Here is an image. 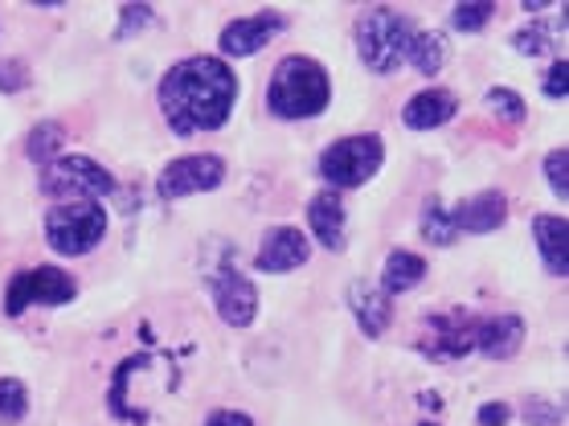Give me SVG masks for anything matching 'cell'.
Masks as SVG:
<instances>
[{
  "instance_id": "e0dca14e",
  "label": "cell",
  "mask_w": 569,
  "mask_h": 426,
  "mask_svg": "<svg viewBox=\"0 0 569 426\" xmlns=\"http://www.w3.org/2000/svg\"><path fill=\"white\" fill-rule=\"evenodd\" d=\"M455 111H459V99L447 87H430V91H418L406 99L401 107V123L410 131H435L442 123H451Z\"/></svg>"
},
{
  "instance_id": "d4e9b609",
  "label": "cell",
  "mask_w": 569,
  "mask_h": 426,
  "mask_svg": "<svg viewBox=\"0 0 569 426\" xmlns=\"http://www.w3.org/2000/svg\"><path fill=\"white\" fill-rule=\"evenodd\" d=\"M496 17V0H476V4H455L451 29L455 33H483V26Z\"/></svg>"
},
{
  "instance_id": "1f68e13d",
  "label": "cell",
  "mask_w": 569,
  "mask_h": 426,
  "mask_svg": "<svg viewBox=\"0 0 569 426\" xmlns=\"http://www.w3.org/2000/svg\"><path fill=\"white\" fill-rule=\"evenodd\" d=\"M206 426H254L247 410H213L206 418Z\"/></svg>"
},
{
  "instance_id": "f1b7e54d",
  "label": "cell",
  "mask_w": 569,
  "mask_h": 426,
  "mask_svg": "<svg viewBox=\"0 0 569 426\" xmlns=\"http://www.w3.org/2000/svg\"><path fill=\"white\" fill-rule=\"evenodd\" d=\"M525 423L529 426H561L566 423V406H557L549 398H529L525 402Z\"/></svg>"
},
{
  "instance_id": "f546056e",
  "label": "cell",
  "mask_w": 569,
  "mask_h": 426,
  "mask_svg": "<svg viewBox=\"0 0 569 426\" xmlns=\"http://www.w3.org/2000/svg\"><path fill=\"white\" fill-rule=\"evenodd\" d=\"M541 91H545V99H553V103H566L569 99V62L566 58H557V62L545 70Z\"/></svg>"
},
{
  "instance_id": "83f0119b",
  "label": "cell",
  "mask_w": 569,
  "mask_h": 426,
  "mask_svg": "<svg viewBox=\"0 0 569 426\" xmlns=\"http://www.w3.org/2000/svg\"><path fill=\"white\" fill-rule=\"evenodd\" d=\"M29 82H33V70L26 58H0V95H21L29 91Z\"/></svg>"
},
{
  "instance_id": "2e32d148",
  "label": "cell",
  "mask_w": 569,
  "mask_h": 426,
  "mask_svg": "<svg viewBox=\"0 0 569 426\" xmlns=\"http://www.w3.org/2000/svg\"><path fill=\"white\" fill-rule=\"evenodd\" d=\"M525 320L517 311H505V316H492V320H479L476 328V353H483L488 361H512L520 349H525Z\"/></svg>"
},
{
  "instance_id": "7a4b0ae2",
  "label": "cell",
  "mask_w": 569,
  "mask_h": 426,
  "mask_svg": "<svg viewBox=\"0 0 569 426\" xmlns=\"http://www.w3.org/2000/svg\"><path fill=\"white\" fill-rule=\"evenodd\" d=\"M357 58L369 75L386 78L401 62L422 78H435L447 66V41L435 29L418 26L410 13L398 9H369L357 21Z\"/></svg>"
},
{
  "instance_id": "6da1fadb",
  "label": "cell",
  "mask_w": 569,
  "mask_h": 426,
  "mask_svg": "<svg viewBox=\"0 0 569 426\" xmlns=\"http://www.w3.org/2000/svg\"><path fill=\"white\" fill-rule=\"evenodd\" d=\"M160 116L169 123L172 136H201L230 123L233 103H238V75L221 58L197 53L169 66V75L160 78Z\"/></svg>"
},
{
  "instance_id": "52a82bcc",
  "label": "cell",
  "mask_w": 569,
  "mask_h": 426,
  "mask_svg": "<svg viewBox=\"0 0 569 426\" xmlns=\"http://www.w3.org/2000/svg\"><path fill=\"white\" fill-rule=\"evenodd\" d=\"M476 328H479V320L467 308L435 311V316H427L422 328H418L415 349L435 365L463 361L467 353H476Z\"/></svg>"
},
{
  "instance_id": "d6986e66",
  "label": "cell",
  "mask_w": 569,
  "mask_h": 426,
  "mask_svg": "<svg viewBox=\"0 0 569 426\" xmlns=\"http://www.w3.org/2000/svg\"><path fill=\"white\" fill-rule=\"evenodd\" d=\"M430 262L418 255V250H389L386 262H381V279L377 287L386 291L389 299L393 296H406V291H415L422 279H427Z\"/></svg>"
},
{
  "instance_id": "7c38bea8",
  "label": "cell",
  "mask_w": 569,
  "mask_h": 426,
  "mask_svg": "<svg viewBox=\"0 0 569 426\" xmlns=\"http://www.w3.org/2000/svg\"><path fill=\"white\" fill-rule=\"evenodd\" d=\"M308 259H311L308 234L299 230V226H274V230H267V238L259 242L254 267L267 275H287V271L308 267Z\"/></svg>"
},
{
  "instance_id": "8992f818",
  "label": "cell",
  "mask_w": 569,
  "mask_h": 426,
  "mask_svg": "<svg viewBox=\"0 0 569 426\" xmlns=\"http://www.w3.org/2000/svg\"><path fill=\"white\" fill-rule=\"evenodd\" d=\"M38 185L46 197L58 201H103L116 194V177L91 156H58L46 168H38Z\"/></svg>"
},
{
  "instance_id": "603a6c76",
  "label": "cell",
  "mask_w": 569,
  "mask_h": 426,
  "mask_svg": "<svg viewBox=\"0 0 569 426\" xmlns=\"http://www.w3.org/2000/svg\"><path fill=\"white\" fill-rule=\"evenodd\" d=\"M29 414V389L21 377H0V423L17 426Z\"/></svg>"
},
{
  "instance_id": "7402d4cb",
  "label": "cell",
  "mask_w": 569,
  "mask_h": 426,
  "mask_svg": "<svg viewBox=\"0 0 569 426\" xmlns=\"http://www.w3.org/2000/svg\"><path fill=\"white\" fill-rule=\"evenodd\" d=\"M483 107H488L496 119H505V123H525V119H529L525 95L512 91V87H488V91H483Z\"/></svg>"
},
{
  "instance_id": "4dcf8cb0",
  "label": "cell",
  "mask_w": 569,
  "mask_h": 426,
  "mask_svg": "<svg viewBox=\"0 0 569 426\" xmlns=\"http://www.w3.org/2000/svg\"><path fill=\"white\" fill-rule=\"evenodd\" d=\"M476 423L479 426H508L512 423V406L508 402H483L476 410Z\"/></svg>"
},
{
  "instance_id": "3957f363",
  "label": "cell",
  "mask_w": 569,
  "mask_h": 426,
  "mask_svg": "<svg viewBox=\"0 0 569 426\" xmlns=\"http://www.w3.org/2000/svg\"><path fill=\"white\" fill-rule=\"evenodd\" d=\"M332 103V78L316 58L291 53L274 66L271 87H267V107L274 119H316L323 107Z\"/></svg>"
},
{
  "instance_id": "4316f807",
  "label": "cell",
  "mask_w": 569,
  "mask_h": 426,
  "mask_svg": "<svg viewBox=\"0 0 569 426\" xmlns=\"http://www.w3.org/2000/svg\"><path fill=\"white\" fill-rule=\"evenodd\" d=\"M152 21H156L152 4H123V9H119V26H116V33H111V38L128 41V38H136V33H143Z\"/></svg>"
},
{
  "instance_id": "4fadbf2b",
  "label": "cell",
  "mask_w": 569,
  "mask_h": 426,
  "mask_svg": "<svg viewBox=\"0 0 569 426\" xmlns=\"http://www.w3.org/2000/svg\"><path fill=\"white\" fill-rule=\"evenodd\" d=\"M505 221H508V197L500 194V189L471 194L467 201H459V206L451 209V226L459 238H463V234H476V238L496 234Z\"/></svg>"
},
{
  "instance_id": "8fae6325",
  "label": "cell",
  "mask_w": 569,
  "mask_h": 426,
  "mask_svg": "<svg viewBox=\"0 0 569 426\" xmlns=\"http://www.w3.org/2000/svg\"><path fill=\"white\" fill-rule=\"evenodd\" d=\"M283 29H287V17L279 13V9H267V13H254V17H238V21H230V26L221 29V38H218L221 62H226V58H250V53L267 50Z\"/></svg>"
},
{
  "instance_id": "5b68a950",
  "label": "cell",
  "mask_w": 569,
  "mask_h": 426,
  "mask_svg": "<svg viewBox=\"0 0 569 426\" xmlns=\"http://www.w3.org/2000/svg\"><path fill=\"white\" fill-rule=\"evenodd\" d=\"M381 165H386V143H381V136H349V140H337L323 148L316 172L340 194V189H361V185H369L381 172Z\"/></svg>"
},
{
  "instance_id": "5bb4252c",
  "label": "cell",
  "mask_w": 569,
  "mask_h": 426,
  "mask_svg": "<svg viewBox=\"0 0 569 426\" xmlns=\"http://www.w3.org/2000/svg\"><path fill=\"white\" fill-rule=\"evenodd\" d=\"M308 230L323 250H345L349 242V214L337 189H323L308 201Z\"/></svg>"
},
{
  "instance_id": "484cf974",
  "label": "cell",
  "mask_w": 569,
  "mask_h": 426,
  "mask_svg": "<svg viewBox=\"0 0 569 426\" xmlns=\"http://www.w3.org/2000/svg\"><path fill=\"white\" fill-rule=\"evenodd\" d=\"M541 168H545V181H549V194L566 201V197H569V148H566V143L545 156Z\"/></svg>"
},
{
  "instance_id": "ac0fdd59",
  "label": "cell",
  "mask_w": 569,
  "mask_h": 426,
  "mask_svg": "<svg viewBox=\"0 0 569 426\" xmlns=\"http://www.w3.org/2000/svg\"><path fill=\"white\" fill-rule=\"evenodd\" d=\"M532 242L541 250L545 271L553 279L569 275V221L561 214H537L532 218Z\"/></svg>"
},
{
  "instance_id": "ffe728a7",
  "label": "cell",
  "mask_w": 569,
  "mask_h": 426,
  "mask_svg": "<svg viewBox=\"0 0 569 426\" xmlns=\"http://www.w3.org/2000/svg\"><path fill=\"white\" fill-rule=\"evenodd\" d=\"M418 234H422L430 246H455L459 242V234H455V226H451V209L442 206L439 197H427V201H422Z\"/></svg>"
},
{
  "instance_id": "30bf717a",
  "label": "cell",
  "mask_w": 569,
  "mask_h": 426,
  "mask_svg": "<svg viewBox=\"0 0 569 426\" xmlns=\"http://www.w3.org/2000/svg\"><path fill=\"white\" fill-rule=\"evenodd\" d=\"M209 299H213L221 324H230V328H250L259 316V287L238 267H221L209 275Z\"/></svg>"
},
{
  "instance_id": "277c9868",
  "label": "cell",
  "mask_w": 569,
  "mask_h": 426,
  "mask_svg": "<svg viewBox=\"0 0 569 426\" xmlns=\"http://www.w3.org/2000/svg\"><path fill=\"white\" fill-rule=\"evenodd\" d=\"M107 238V209L103 201H53L46 214V242L53 255L78 259L91 255L94 246Z\"/></svg>"
},
{
  "instance_id": "d6a6232c",
  "label": "cell",
  "mask_w": 569,
  "mask_h": 426,
  "mask_svg": "<svg viewBox=\"0 0 569 426\" xmlns=\"http://www.w3.org/2000/svg\"><path fill=\"white\" fill-rule=\"evenodd\" d=\"M418 426H439V423H418Z\"/></svg>"
},
{
  "instance_id": "cb8c5ba5",
  "label": "cell",
  "mask_w": 569,
  "mask_h": 426,
  "mask_svg": "<svg viewBox=\"0 0 569 426\" xmlns=\"http://www.w3.org/2000/svg\"><path fill=\"white\" fill-rule=\"evenodd\" d=\"M553 26L549 21H529V26H520L517 33H512V50L525 53V58H541V53L553 50Z\"/></svg>"
},
{
  "instance_id": "ba28073f",
  "label": "cell",
  "mask_w": 569,
  "mask_h": 426,
  "mask_svg": "<svg viewBox=\"0 0 569 426\" xmlns=\"http://www.w3.org/2000/svg\"><path fill=\"white\" fill-rule=\"evenodd\" d=\"M78 296L74 275L62 271V267H29V271H17L4 287V316H21L26 308H62Z\"/></svg>"
},
{
  "instance_id": "9a60e30c",
  "label": "cell",
  "mask_w": 569,
  "mask_h": 426,
  "mask_svg": "<svg viewBox=\"0 0 569 426\" xmlns=\"http://www.w3.org/2000/svg\"><path fill=\"white\" fill-rule=\"evenodd\" d=\"M349 311L369 340H381L386 328L393 324V299L369 279H352L349 284Z\"/></svg>"
},
{
  "instance_id": "9c48e42d",
  "label": "cell",
  "mask_w": 569,
  "mask_h": 426,
  "mask_svg": "<svg viewBox=\"0 0 569 426\" xmlns=\"http://www.w3.org/2000/svg\"><path fill=\"white\" fill-rule=\"evenodd\" d=\"M221 181H226V160H221L218 152L177 156V160H169L164 172L156 177V197L181 201V197H193V194H213Z\"/></svg>"
},
{
  "instance_id": "44dd1931",
  "label": "cell",
  "mask_w": 569,
  "mask_h": 426,
  "mask_svg": "<svg viewBox=\"0 0 569 426\" xmlns=\"http://www.w3.org/2000/svg\"><path fill=\"white\" fill-rule=\"evenodd\" d=\"M62 143H66V128L58 123V119H46V123H38V128L29 131L26 152H29V160H33V165L46 168L50 160H58V156H62Z\"/></svg>"
}]
</instances>
